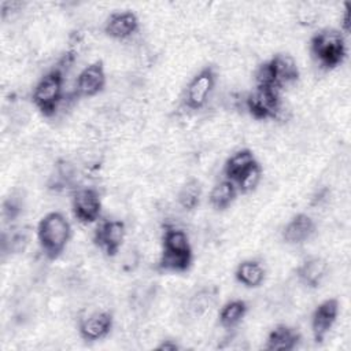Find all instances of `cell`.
<instances>
[{
    "label": "cell",
    "mask_w": 351,
    "mask_h": 351,
    "mask_svg": "<svg viewBox=\"0 0 351 351\" xmlns=\"http://www.w3.org/2000/svg\"><path fill=\"white\" fill-rule=\"evenodd\" d=\"M71 237L69 219L59 211L45 214L37 225V240L48 259H56L64 251Z\"/></svg>",
    "instance_id": "cell-1"
},
{
    "label": "cell",
    "mask_w": 351,
    "mask_h": 351,
    "mask_svg": "<svg viewBox=\"0 0 351 351\" xmlns=\"http://www.w3.org/2000/svg\"><path fill=\"white\" fill-rule=\"evenodd\" d=\"M63 85L64 74L60 66H56L55 69L45 73L34 85L32 101L44 117H52L58 111L63 100Z\"/></svg>",
    "instance_id": "cell-2"
},
{
    "label": "cell",
    "mask_w": 351,
    "mask_h": 351,
    "mask_svg": "<svg viewBox=\"0 0 351 351\" xmlns=\"http://www.w3.org/2000/svg\"><path fill=\"white\" fill-rule=\"evenodd\" d=\"M310 51L318 64L326 70L340 66L347 55V45L340 30L324 29L310 40Z\"/></svg>",
    "instance_id": "cell-3"
},
{
    "label": "cell",
    "mask_w": 351,
    "mask_h": 351,
    "mask_svg": "<svg viewBox=\"0 0 351 351\" xmlns=\"http://www.w3.org/2000/svg\"><path fill=\"white\" fill-rule=\"evenodd\" d=\"M245 108L255 119H274L281 111V96L278 88L258 86L245 97Z\"/></svg>",
    "instance_id": "cell-4"
},
{
    "label": "cell",
    "mask_w": 351,
    "mask_h": 351,
    "mask_svg": "<svg viewBox=\"0 0 351 351\" xmlns=\"http://www.w3.org/2000/svg\"><path fill=\"white\" fill-rule=\"evenodd\" d=\"M217 73L214 67L207 66L192 77L184 92V104L189 110H200L208 101L215 86Z\"/></svg>",
    "instance_id": "cell-5"
},
{
    "label": "cell",
    "mask_w": 351,
    "mask_h": 351,
    "mask_svg": "<svg viewBox=\"0 0 351 351\" xmlns=\"http://www.w3.org/2000/svg\"><path fill=\"white\" fill-rule=\"evenodd\" d=\"M71 210L81 223H92L100 218L101 199L93 188H78L71 196Z\"/></svg>",
    "instance_id": "cell-6"
},
{
    "label": "cell",
    "mask_w": 351,
    "mask_h": 351,
    "mask_svg": "<svg viewBox=\"0 0 351 351\" xmlns=\"http://www.w3.org/2000/svg\"><path fill=\"white\" fill-rule=\"evenodd\" d=\"M126 225L121 219H107L99 223L93 234V243L107 255L115 256L125 240Z\"/></svg>",
    "instance_id": "cell-7"
},
{
    "label": "cell",
    "mask_w": 351,
    "mask_h": 351,
    "mask_svg": "<svg viewBox=\"0 0 351 351\" xmlns=\"http://www.w3.org/2000/svg\"><path fill=\"white\" fill-rule=\"evenodd\" d=\"M106 85V71L101 60L85 66L75 81L74 95L78 97H92L100 93Z\"/></svg>",
    "instance_id": "cell-8"
},
{
    "label": "cell",
    "mask_w": 351,
    "mask_h": 351,
    "mask_svg": "<svg viewBox=\"0 0 351 351\" xmlns=\"http://www.w3.org/2000/svg\"><path fill=\"white\" fill-rule=\"evenodd\" d=\"M339 300L335 298L321 302L311 314V332L317 343H322L339 315Z\"/></svg>",
    "instance_id": "cell-9"
},
{
    "label": "cell",
    "mask_w": 351,
    "mask_h": 351,
    "mask_svg": "<svg viewBox=\"0 0 351 351\" xmlns=\"http://www.w3.org/2000/svg\"><path fill=\"white\" fill-rule=\"evenodd\" d=\"M114 318L110 311H95L80 321L78 332L85 341L104 339L112 329Z\"/></svg>",
    "instance_id": "cell-10"
},
{
    "label": "cell",
    "mask_w": 351,
    "mask_h": 351,
    "mask_svg": "<svg viewBox=\"0 0 351 351\" xmlns=\"http://www.w3.org/2000/svg\"><path fill=\"white\" fill-rule=\"evenodd\" d=\"M138 29V18L132 11H118L111 14L104 23V33L115 40H126Z\"/></svg>",
    "instance_id": "cell-11"
},
{
    "label": "cell",
    "mask_w": 351,
    "mask_h": 351,
    "mask_svg": "<svg viewBox=\"0 0 351 351\" xmlns=\"http://www.w3.org/2000/svg\"><path fill=\"white\" fill-rule=\"evenodd\" d=\"M315 232V223L313 218L304 213L293 215L282 229V239L285 243L299 245L313 237Z\"/></svg>",
    "instance_id": "cell-12"
},
{
    "label": "cell",
    "mask_w": 351,
    "mask_h": 351,
    "mask_svg": "<svg viewBox=\"0 0 351 351\" xmlns=\"http://www.w3.org/2000/svg\"><path fill=\"white\" fill-rule=\"evenodd\" d=\"M328 273V263L321 256H308L296 269L298 280L307 288H318Z\"/></svg>",
    "instance_id": "cell-13"
},
{
    "label": "cell",
    "mask_w": 351,
    "mask_h": 351,
    "mask_svg": "<svg viewBox=\"0 0 351 351\" xmlns=\"http://www.w3.org/2000/svg\"><path fill=\"white\" fill-rule=\"evenodd\" d=\"M269 62L270 70L273 73L274 82L278 88L282 85L292 84L299 78V67L293 56L288 53H277Z\"/></svg>",
    "instance_id": "cell-14"
},
{
    "label": "cell",
    "mask_w": 351,
    "mask_h": 351,
    "mask_svg": "<svg viewBox=\"0 0 351 351\" xmlns=\"http://www.w3.org/2000/svg\"><path fill=\"white\" fill-rule=\"evenodd\" d=\"M299 341H300V335L296 329L288 325L280 324L269 332L265 343V350L291 351L298 347Z\"/></svg>",
    "instance_id": "cell-15"
},
{
    "label": "cell",
    "mask_w": 351,
    "mask_h": 351,
    "mask_svg": "<svg viewBox=\"0 0 351 351\" xmlns=\"http://www.w3.org/2000/svg\"><path fill=\"white\" fill-rule=\"evenodd\" d=\"M236 280L247 288H258L266 277V270L258 261L247 259L237 265L234 271Z\"/></svg>",
    "instance_id": "cell-16"
},
{
    "label": "cell",
    "mask_w": 351,
    "mask_h": 351,
    "mask_svg": "<svg viewBox=\"0 0 351 351\" xmlns=\"http://www.w3.org/2000/svg\"><path fill=\"white\" fill-rule=\"evenodd\" d=\"M255 162L256 160H255V156H254L252 151H250L247 148L236 151L232 156L228 158V160L223 165L225 178L234 182Z\"/></svg>",
    "instance_id": "cell-17"
},
{
    "label": "cell",
    "mask_w": 351,
    "mask_h": 351,
    "mask_svg": "<svg viewBox=\"0 0 351 351\" xmlns=\"http://www.w3.org/2000/svg\"><path fill=\"white\" fill-rule=\"evenodd\" d=\"M162 251L173 254H192L186 232L176 226H166L162 236Z\"/></svg>",
    "instance_id": "cell-18"
},
{
    "label": "cell",
    "mask_w": 351,
    "mask_h": 351,
    "mask_svg": "<svg viewBox=\"0 0 351 351\" xmlns=\"http://www.w3.org/2000/svg\"><path fill=\"white\" fill-rule=\"evenodd\" d=\"M237 193L239 192H237L236 184L225 178L213 186L208 195V202L215 210L222 211V210H226L234 202Z\"/></svg>",
    "instance_id": "cell-19"
},
{
    "label": "cell",
    "mask_w": 351,
    "mask_h": 351,
    "mask_svg": "<svg viewBox=\"0 0 351 351\" xmlns=\"http://www.w3.org/2000/svg\"><path fill=\"white\" fill-rule=\"evenodd\" d=\"M247 310H248V306L241 299H233L225 303L219 310V315H218L219 325L225 329L236 328L245 317Z\"/></svg>",
    "instance_id": "cell-20"
},
{
    "label": "cell",
    "mask_w": 351,
    "mask_h": 351,
    "mask_svg": "<svg viewBox=\"0 0 351 351\" xmlns=\"http://www.w3.org/2000/svg\"><path fill=\"white\" fill-rule=\"evenodd\" d=\"M202 199V185L199 180L191 178L182 184L177 193V202L185 211H193Z\"/></svg>",
    "instance_id": "cell-21"
},
{
    "label": "cell",
    "mask_w": 351,
    "mask_h": 351,
    "mask_svg": "<svg viewBox=\"0 0 351 351\" xmlns=\"http://www.w3.org/2000/svg\"><path fill=\"white\" fill-rule=\"evenodd\" d=\"M193 255L192 254H173L162 251L158 267L163 271H173V273H184L189 270L192 265Z\"/></svg>",
    "instance_id": "cell-22"
},
{
    "label": "cell",
    "mask_w": 351,
    "mask_h": 351,
    "mask_svg": "<svg viewBox=\"0 0 351 351\" xmlns=\"http://www.w3.org/2000/svg\"><path fill=\"white\" fill-rule=\"evenodd\" d=\"M75 177V167L69 160H59L55 165L53 173L51 176L49 188L53 191H62L67 186H70Z\"/></svg>",
    "instance_id": "cell-23"
},
{
    "label": "cell",
    "mask_w": 351,
    "mask_h": 351,
    "mask_svg": "<svg viewBox=\"0 0 351 351\" xmlns=\"http://www.w3.org/2000/svg\"><path fill=\"white\" fill-rule=\"evenodd\" d=\"M262 180V167L258 162H255L250 169H247L236 181V188L239 193H251L256 189Z\"/></svg>",
    "instance_id": "cell-24"
},
{
    "label": "cell",
    "mask_w": 351,
    "mask_h": 351,
    "mask_svg": "<svg viewBox=\"0 0 351 351\" xmlns=\"http://www.w3.org/2000/svg\"><path fill=\"white\" fill-rule=\"evenodd\" d=\"M21 213V204L18 203L16 199L8 197L3 203V218L5 221H14Z\"/></svg>",
    "instance_id": "cell-25"
},
{
    "label": "cell",
    "mask_w": 351,
    "mask_h": 351,
    "mask_svg": "<svg viewBox=\"0 0 351 351\" xmlns=\"http://www.w3.org/2000/svg\"><path fill=\"white\" fill-rule=\"evenodd\" d=\"M210 300H211V296H210V292L208 295H196V298L192 299V303H191V307L192 310L196 313V314H202L203 311L207 310V307L210 306Z\"/></svg>",
    "instance_id": "cell-26"
},
{
    "label": "cell",
    "mask_w": 351,
    "mask_h": 351,
    "mask_svg": "<svg viewBox=\"0 0 351 351\" xmlns=\"http://www.w3.org/2000/svg\"><path fill=\"white\" fill-rule=\"evenodd\" d=\"M156 348L160 351H177L180 350V346L173 340H163Z\"/></svg>",
    "instance_id": "cell-27"
},
{
    "label": "cell",
    "mask_w": 351,
    "mask_h": 351,
    "mask_svg": "<svg viewBox=\"0 0 351 351\" xmlns=\"http://www.w3.org/2000/svg\"><path fill=\"white\" fill-rule=\"evenodd\" d=\"M341 33H344V34H348V33H350V11H348V5L346 7V10H344V12H343Z\"/></svg>",
    "instance_id": "cell-28"
}]
</instances>
